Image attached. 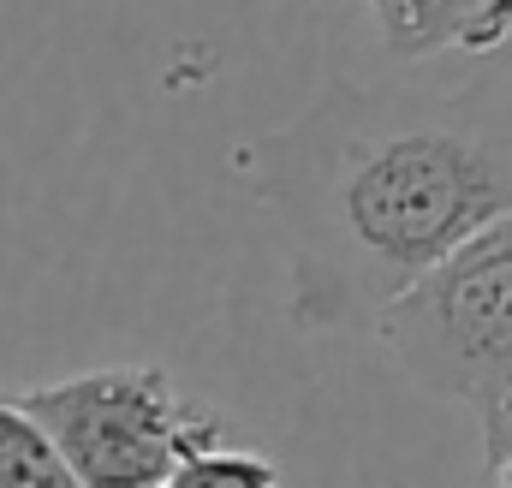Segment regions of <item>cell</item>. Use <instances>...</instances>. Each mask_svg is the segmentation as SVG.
<instances>
[{
	"label": "cell",
	"instance_id": "8",
	"mask_svg": "<svg viewBox=\"0 0 512 488\" xmlns=\"http://www.w3.org/2000/svg\"><path fill=\"white\" fill-rule=\"evenodd\" d=\"M507 465H512V459H507Z\"/></svg>",
	"mask_w": 512,
	"mask_h": 488
},
{
	"label": "cell",
	"instance_id": "7",
	"mask_svg": "<svg viewBox=\"0 0 512 488\" xmlns=\"http://www.w3.org/2000/svg\"><path fill=\"white\" fill-rule=\"evenodd\" d=\"M489 488H512V465H501V471H489Z\"/></svg>",
	"mask_w": 512,
	"mask_h": 488
},
{
	"label": "cell",
	"instance_id": "1",
	"mask_svg": "<svg viewBox=\"0 0 512 488\" xmlns=\"http://www.w3.org/2000/svg\"><path fill=\"white\" fill-rule=\"evenodd\" d=\"M274 203L292 227V316L376 334L417 274L512 209V114L489 84L346 90L286 131Z\"/></svg>",
	"mask_w": 512,
	"mask_h": 488
},
{
	"label": "cell",
	"instance_id": "5",
	"mask_svg": "<svg viewBox=\"0 0 512 488\" xmlns=\"http://www.w3.org/2000/svg\"><path fill=\"white\" fill-rule=\"evenodd\" d=\"M0 488H84L60 441L12 393H0Z\"/></svg>",
	"mask_w": 512,
	"mask_h": 488
},
{
	"label": "cell",
	"instance_id": "3",
	"mask_svg": "<svg viewBox=\"0 0 512 488\" xmlns=\"http://www.w3.org/2000/svg\"><path fill=\"white\" fill-rule=\"evenodd\" d=\"M72 459L84 488H161L197 447L221 441V417L179 399L173 375L155 364L84 369L66 381L12 393Z\"/></svg>",
	"mask_w": 512,
	"mask_h": 488
},
{
	"label": "cell",
	"instance_id": "2",
	"mask_svg": "<svg viewBox=\"0 0 512 488\" xmlns=\"http://www.w3.org/2000/svg\"><path fill=\"white\" fill-rule=\"evenodd\" d=\"M429 399H453L483 429V465L512 459V209L417 274L376 328Z\"/></svg>",
	"mask_w": 512,
	"mask_h": 488
},
{
	"label": "cell",
	"instance_id": "4",
	"mask_svg": "<svg viewBox=\"0 0 512 488\" xmlns=\"http://www.w3.org/2000/svg\"><path fill=\"white\" fill-rule=\"evenodd\" d=\"M382 48L399 66H423L441 54H501L512 48V0H364Z\"/></svg>",
	"mask_w": 512,
	"mask_h": 488
},
{
	"label": "cell",
	"instance_id": "6",
	"mask_svg": "<svg viewBox=\"0 0 512 488\" xmlns=\"http://www.w3.org/2000/svg\"><path fill=\"white\" fill-rule=\"evenodd\" d=\"M161 488H280V471L262 453H239V447H197Z\"/></svg>",
	"mask_w": 512,
	"mask_h": 488
}]
</instances>
